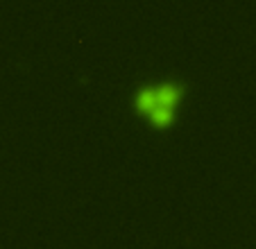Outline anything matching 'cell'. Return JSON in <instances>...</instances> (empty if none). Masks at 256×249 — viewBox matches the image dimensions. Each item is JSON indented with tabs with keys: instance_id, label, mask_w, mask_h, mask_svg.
<instances>
[{
	"instance_id": "obj_1",
	"label": "cell",
	"mask_w": 256,
	"mask_h": 249,
	"mask_svg": "<svg viewBox=\"0 0 256 249\" xmlns=\"http://www.w3.org/2000/svg\"><path fill=\"white\" fill-rule=\"evenodd\" d=\"M184 98V88L172 82H164L159 86H143L134 98V106L148 122L166 130L174 122L177 106Z\"/></svg>"
}]
</instances>
